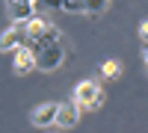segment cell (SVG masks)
Segmentation results:
<instances>
[{
  "label": "cell",
  "mask_w": 148,
  "mask_h": 133,
  "mask_svg": "<svg viewBox=\"0 0 148 133\" xmlns=\"http://www.w3.org/2000/svg\"><path fill=\"white\" fill-rule=\"evenodd\" d=\"M104 101H107V95H104V86L98 80H80L74 86V104L80 110H101Z\"/></svg>",
  "instance_id": "1"
},
{
  "label": "cell",
  "mask_w": 148,
  "mask_h": 133,
  "mask_svg": "<svg viewBox=\"0 0 148 133\" xmlns=\"http://www.w3.org/2000/svg\"><path fill=\"white\" fill-rule=\"evenodd\" d=\"M65 47H62V39L42 47V50H36V68L39 71H56L59 65H65Z\"/></svg>",
  "instance_id": "2"
},
{
  "label": "cell",
  "mask_w": 148,
  "mask_h": 133,
  "mask_svg": "<svg viewBox=\"0 0 148 133\" xmlns=\"http://www.w3.org/2000/svg\"><path fill=\"white\" fill-rule=\"evenodd\" d=\"M33 68H36V50H33V44L24 42L21 47L12 50V71L15 74H30Z\"/></svg>",
  "instance_id": "3"
},
{
  "label": "cell",
  "mask_w": 148,
  "mask_h": 133,
  "mask_svg": "<svg viewBox=\"0 0 148 133\" xmlns=\"http://www.w3.org/2000/svg\"><path fill=\"white\" fill-rule=\"evenodd\" d=\"M6 12H9L12 24H27L36 15V3L33 0H6Z\"/></svg>",
  "instance_id": "4"
},
{
  "label": "cell",
  "mask_w": 148,
  "mask_h": 133,
  "mask_svg": "<svg viewBox=\"0 0 148 133\" xmlns=\"http://www.w3.org/2000/svg\"><path fill=\"white\" fill-rule=\"evenodd\" d=\"M24 42H27V27L24 24H12L6 33H0V50H6V53L21 47Z\"/></svg>",
  "instance_id": "5"
},
{
  "label": "cell",
  "mask_w": 148,
  "mask_h": 133,
  "mask_svg": "<svg viewBox=\"0 0 148 133\" xmlns=\"http://www.w3.org/2000/svg\"><path fill=\"white\" fill-rule=\"evenodd\" d=\"M56 113H59V104H42V106H36L30 113V121L36 127H51L56 121Z\"/></svg>",
  "instance_id": "6"
},
{
  "label": "cell",
  "mask_w": 148,
  "mask_h": 133,
  "mask_svg": "<svg viewBox=\"0 0 148 133\" xmlns=\"http://www.w3.org/2000/svg\"><path fill=\"white\" fill-rule=\"evenodd\" d=\"M77 118H80V106L77 104H59V113H56V121H53V127H74L77 124Z\"/></svg>",
  "instance_id": "7"
},
{
  "label": "cell",
  "mask_w": 148,
  "mask_h": 133,
  "mask_svg": "<svg viewBox=\"0 0 148 133\" xmlns=\"http://www.w3.org/2000/svg\"><path fill=\"white\" fill-rule=\"evenodd\" d=\"M59 39H62L59 27H56V24H47V27H45V33L39 35V39H36V42H27V44H33V50H42V47L53 44V42H59Z\"/></svg>",
  "instance_id": "8"
},
{
  "label": "cell",
  "mask_w": 148,
  "mask_h": 133,
  "mask_svg": "<svg viewBox=\"0 0 148 133\" xmlns=\"http://www.w3.org/2000/svg\"><path fill=\"white\" fill-rule=\"evenodd\" d=\"M24 27H27V42H36V39H39V35L45 33L47 21H45V18H36V15H33L27 24H24Z\"/></svg>",
  "instance_id": "9"
},
{
  "label": "cell",
  "mask_w": 148,
  "mask_h": 133,
  "mask_svg": "<svg viewBox=\"0 0 148 133\" xmlns=\"http://www.w3.org/2000/svg\"><path fill=\"white\" fill-rule=\"evenodd\" d=\"M101 77L104 80H119L121 77V65L116 62V59H107V62L101 65Z\"/></svg>",
  "instance_id": "10"
},
{
  "label": "cell",
  "mask_w": 148,
  "mask_h": 133,
  "mask_svg": "<svg viewBox=\"0 0 148 133\" xmlns=\"http://www.w3.org/2000/svg\"><path fill=\"white\" fill-rule=\"evenodd\" d=\"M107 6H110V0H86V12L89 15H101Z\"/></svg>",
  "instance_id": "11"
},
{
  "label": "cell",
  "mask_w": 148,
  "mask_h": 133,
  "mask_svg": "<svg viewBox=\"0 0 148 133\" xmlns=\"http://www.w3.org/2000/svg\"><path fill=\"white\" fill-rule=\"evenodd\" d=\"M65 12H86V0H62Z\"/></svg>",
  "instance_id": "12"
},
{
  "label": "cell",
  "mask_w": 148,
  "mask_h": 133,
  "mask_svg": "<svg viewBox=\"0 0 148 133\" xmlns=\"http://www.w3.org/2000/svg\"><path fill=\"white\" fill-rule=\"evenodd\" d=\"M36 6H45V9H62V0H36Z\"/></svg>",
  "instance_id": "13"
},
{
  "label": "cell",
  "mask_w": 148,
  "mask_h": 133,
  "mask_svg": "<svg viewBox=\"0 0 148 133\" xmlns=\"http://www.w3.org/2000/svg\"><path fill=\"white\" fill-rule=\"evenodd\" d=\"M139 39L148 44V21H142V27H139Z\"/></svg>",
  "instance_id": "14"
},
{
  "label": "cell",
  "mask_w": 148,
  "mask_h": 133,
  "mask_svg": "<svg viewBox=\"0 0 148 133\" xmlns=\"http://www.w3.org/2000/svg\"><path fill=\"white\" fill-rule=\"evenodd\" d=\"M142 56H145V65H148V44H145V50H142Z\"/></svg>",
  "instance_id": "15"
},
{
  "label": "cell",
  "mask_w": 148,
  "mask_h": 133,
  "mask_svg": "<svg viewBox=\"0 0 148 133\" xmlns=\"http://www.w3.org/2000/svg\"><path fill=\"white\" fill-rule=\"evenodd\" d=\"M33 3H36V0H33Z\"/></svg>",
  "instance_id": "16"
}]
</instances>
